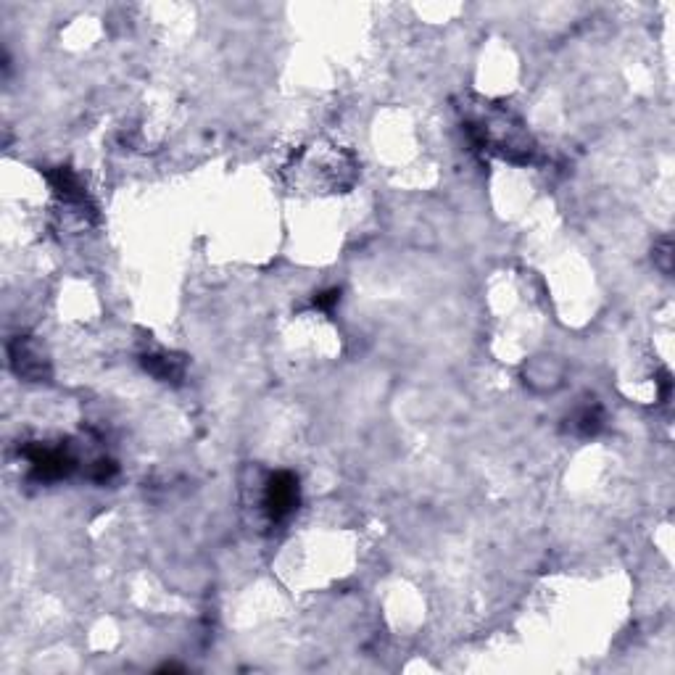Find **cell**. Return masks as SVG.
<instances>
[{
	"mask_svg": "<svg viewBox=\"0 0 675 675\" xmlns=\"http://www.w3.org/2000/svg\"><path fill=\"white\" fill-rule=\"evenodd\" d=\"M32 467V478L40 483H56V480L69 478L77 470V457L66 443H27L22 449Z\"/></svg>",
	"mask_w": 675,
	"mask_h": 675,
	"instance_id": "2",
	"label": "cell"
},
{
	"mask_svg": "<svg viewBox=\"0 0 675 675\" xmlns=\"http://www.w3.org/2000/svg\"><path fill=\"white\" fill-rule=\"evenodd\" d=\"M301 504V488L293 472H272L264 483L262 491V512L272 525H280L291 520L293 512Z\"/></svg>",
	"mask_w": 675,
	"mask_h": 675,
	"instance_id": "3",
	"label": "cell"
},
{
	"mask_svg": "<svg viewBox=\"0 0 675 675\" xmlns=\"http://www.w3.org/2000/svg\"><path fill=\"white\" fill-rule=\"evenodd\" d=\"M143 367L153 378L164 380V383H180L185 375V359L177 354H164V351L143 356Z\"/></svg>",
	"mask_w": 675,
	"mask_h": 675,
	"instance_id": "6",
	"label": "cell"
},
{
	"mask_svg": "<svg viewBox=\"0 0 675 675\" xmlns=\"http://www.w3.org/2000/svg\"><path fill=\"white\" fill-rule=\"evenodd\" d=\"M604 428V409L596 401H586L567 417V433L578 438H591Z\"/></svg>",
	"mask_w": 675,
	"mask_h": 675,
	"instance_id": "5",
	"label": "cell"
},
{
	"mask_svg": "<svg viewBox=\"0 0 675 675\" xmlns=\"http://www.w3.org/2000/svg\"><path fill=\"white\" fill-rule=\"evenodd\" d=\"M670 251H673V246H670V238H662L660 248H657V254H654V264L665 272V275H670Z\"/></svg>",
	"mask_w": 675,
	"mask_h": 675,
	"instance_id": "7",
	"label": "cell"
},
{
	"mask_svg": "<svg viewBox=\"0 0 675 675\" xmlns=\"http://www.w3.org/2000/svg\"><path fill=\"white\" fill-rule=\"evenodd\" d=\"M462 124L470 135V143L478 151L504 159L517 167H528L538 161V146L523 119L512 114L507 106L480 98H467L462 106Z\"/></svg>",
	"mask_w": 675,
	"mask_h": 675,
	"instance_id": "1",
	"label": "cell"
},
{
	"mask_svg": "<svg viewBox=\"0 0 675 675\" xmlns=\"http://www.w3.org/2000/svg\"><path fill=\"white\" fill-rule=\"evenodd\" d=\"M338 301H341V291H338V288L320 293V296H314V306H317V309H322V312H330V309H333Z\"/></svg>",
	"mask_w": 675,
	"mask_h": 675,
	"instance_id": "8",
	"label": "cell"
},
{
	"mask_svg": "<svg viewBox=\"0 0 675 675\" xmlns=\"http://www.w3.org/2000/svg\"><path fill=\"white\" fill-rule=\"evenodd\" d=\"M8 359L19 378L32 380V383L51 378V362H48L43 346L30 335H19L8 343Z\"/></svg>",
	"mask_w": 675,
	"mask_h": 675,
	"instance_id": "4",
	"label": "cell"
}]
</instances>
